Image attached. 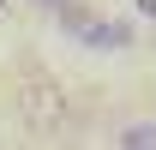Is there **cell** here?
Segmentation results:
<instances>
[{
  "label": "cell",
  "mask_w": 156,
  "mask_h": 150,
  "mask_svg": "<svg viewBox=\"0 0 156 150\" xmlns=\"http://www.w3.org/2000/svg\"><path fill=\"white\" fill-rule=\"evenodd\" d=\"M78 42H90V48H132V24H108V18H90L78 30Z\"/></svg>",
  "instance_id": "obj_2"
},
{
  "label": "cell",
  "mask_w": 156,
  "mask_h": 150,
  "mask_svg": "<svg viewBox=\"0 0 156 150\" xmlns=\"http://www.w3.org/2000/svg\"><path fill=\"white\" fill-rule=\"evenodd\" d=\"M0 6H6V0H0Z\"/></svg>",
  "instance_id": "obj_6"
},
{
  "label": "cell",
  "mask_w": 156,
  "mask_h": 150,
  "mask_svg": "<svg viewBox=\"0 0 156 150\" xmlns=\"http://www.w3.org/2000/svg\"><path fill=\"white\" fill-rule=\"evenodd\" d=\"M12 108H18V126L36 132V138H54V132H66V84L48 72H24L18 78V96H12Z\"/></svg>",
  "instance_id": "obj_1"
},
{
  "label": "cell",
  "mask_w": 156,
  "mask_h": 150,
  "mask_svg": "<svg viewBox=\"0 0 156 150\" xmlns=\"http://www.w3.org/2000/svg\"><path fill=\"white\" fill-rule=\"evenodd\" d=\"M120 144H126V150H156V126H150V120H144V126H126Z\"/></svg>",
  "instance_id": "obj_3"
},
{
  "label": "cell",
  "mask_w": 156,
  "mask_h": 150,
  "mask_svg": "<svg viewBox=\"0 0 156 150\" xmlns=\"http://www.w3.org/2000/svg\"><path fill=\"white\" fill-rule=\"evenodd\" d=\"M138 12H144V18H156V0H138Z\"/></svg>",
  "instance_id": "obj_5"
},
{
  "label": "cell",
  "mask_w": 156,
  "mask_h": 150,
  "mask_svg": "<svg viewBox=\"0 0 156 150\" xmlns=\"http://www.w3.org/2000/svg\"><path fill=\"white\" fill-rule=\"evenodd\" d=\"M36 6H42V12H54V18H60L66 6H78V0H36Z\"/></svg>",
  "instance_id": "obj_4"
}]
</instances>
